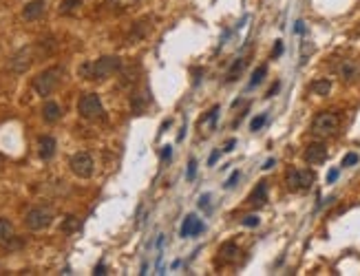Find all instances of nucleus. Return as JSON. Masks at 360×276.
I'll list each match as a JSON object with an SVG mask.
<instances>
[{"label":"nucleus","instance_id":"obj_26","mask_svg":"<svg viewBox=\"0 0 360 276\" xmlns=\"http://www.w3.org/2000/svg\"><path fill=\"white\" fill-rule=\"evenodd\" d=\"M194 175H197V162H194V159H190V164H188V170H186V177L192 181Z\"/></svg>","mask_w":360,"mask_h":276},{"label":"nucleus","instance_id":"obj_16","mask_svg":"<svg viewBox=\"0 0 360 276\" xmlns=\"http://www.w3.org/2000/svg\"><path fill=\"white\" fill-rule=\"evenodd\" d=\"M246 64H248L246 58H236L234 62H232V66L228 69V73H225V82H234V80H239L243 69H246Z\"/></svg>","mask_w":360,"mask_h":276},{"label":"nucleus","instance_id":"obj_11","mask_svg":"<svg viewBox=\"0 0 360 276\" xmlns=\"http://www.w3.org/2000/svg\"><path fill=\"white\" fill-rule=\"evenodd\" d=\"M45 7H47L45 0H31V3L24 5L22 18H24V20H38V18L45 14Z\"/></svg>","mask_w":360,"mask_h":276},{"label":"nucleus","instance_id":"obj_29","mask_svg":"<svg viewBox=\"0 0 360 276\" xmlns=\"http://www.w3.org/2000/svg\"><path fill=\"white\" fill-rule=\"evenodd\" d=\"M281 53H283V42L276 40V45H274V49H272V58H278Z\"/></svg>","mask_w":360,"mask_h":276},{"label":"nucleus","instance_id":"obj_15","mask_svg":"<svg viewBox=\"0 0 360 276\" xmlns=\"http://www.w3.org/2000/svg\"><path fill=\"white\" fill-rule=\"evenodd\" d=\"M358 64L353 62V60H343V62L338 64V73H340V77L343 80H353V77H358Z\"/></svg>","mask_w":360,"mask_h":276},{"label":"nucleus","instance_id":"obj_39","mask_svg":"<svg viewBox=\"0 0 360 276\" xmlns=\"http://www.w3.org/2000/svg\"><path fill=\"white\" fill-rule=\"evenodd\" d=\"M272 166H274V159H267V162H265V166H263V170H270Z\"/></svg>","mask_w":360,"mask_h":276},{"label":"nucleus","instance_id":"obj_35","mask_svg":"<svg viewBox=\"0 0 360 276\" xmlns=\"http://www.w3.org/2000/svg\"><path fill=\"white\" fill-rule=\"evenodd\" d=\"M219 155H221V150H215V152H212L210 159H208V164H210V166H215V164H217V159H219Z\"/></svg>","mask_w":360,"mask_h":276},{"label":"nucleus","instance_id":"obj_20","mask_svg":"<svg viewBox=\"0 0 360 276\" xmlns=\"http://www.w3.org/2000/svg\"><path fill=\"white\" fill-rule=\"evenodd\" d=\"M265 73H267V66H265V64H261L259 69H254V73H252V80H250V84H248V87H250V89H254L259 82H263Z\"/></svg>","mask_w":360,"mask_h":276},{"label":"nucleus","instance_id":"obj_7","mask_svg":"<svg viewBox=\"0 0 360 276\" xmlns=\"http://www.w3.org/2000/svg\"><path fill=\"white\" fill-rule=\"evenodd\" d=\"M69 166H71V173L75 177H80V179H89V177L93 175V168H95L93 157H91L89 152H75V155L71 157Z\"/></svg>","mask_w":360,"mask_h":276},{"label":"nucleus","instance_id":"obj_22","mask_svg":"<svg viewBox=\"0 0 360 276\" xmlns=\"http://www.w3.org/2000/svg\"><path fill=\"white\" fill-rule=\"evenodd\" d=\"M77 7H82L80 0H64V3L60 5V11H62V14H71V11H75Z\"/></svg>","mask_w":360,"mask_h":276},{"label":"nucleus","instance_id":"obj_18","mask_svg":"<svg viewBox=\"0 0 360 276\" xmlns=\"http://www.w3.org/2000/svg\"><path fill=\"white\" fill-rule=\"evenodd\" d=\"M329 91H332V82L329 80H316V82H312V93L325 97L329 95Z\"/></svg>","mask_w":360,"mask_h":276},{"label":"nucleus","instance_id":"obj_32","mask_svg":"<svg viewBox=\"0 0 360 276\" xmlns=\"http://www.w3.org/2000/svg\"><path fill=\"white\" fill-rule=\"evenodd\" d=\"M208 201H210V194H201L199 197V208H204L206 210V208H208Z\"/></svg>","mask_w":360,"mask_h":276},{"label":"nucleus","instance_id":"obj_2","mask_svg":"<svg viewBox=\"0 0 360 276\" xmlns=\"http://www.w3.org/2000/svg\"><path fill=\"white\" fill-rule=\"evenodd\" d=\"M64 77V69L62 66H49V69H45L42 73H38V75L33 77V91L38 93L40 97H47L51 95L53 91L58 89V84L62 82Z\"/></svg>","mask_w":360,"mask_h":276},{"label":"nucleus","instance_id":"obj_10","mask_svg":"<svg viewBox=\"0 0 360 276\" xmlns=\"http://www.w3.org/2000/svg\"><path fill=\"white\" fill-rule=\"evenodd\" d=\"M204 221L201 219H197L194 214H188V217L184 219V223H181V236L184 239H188V236H197V234H201L204 232Z\"/></svg>","mask_w":360,"mask_h":276},{"label":"nucleus","instance_id":"obj_30","mask_svg":"<svg viewBox=\"0 0 360 276\" xmlns=\"http://www.w3.org/2000/svg\"><path fill=\"white\" fill-rule=\"evenodd\" d=\"M278 89H281V82H274L272 87H270V91H267V95H265V97H274V95L278 93Z\"/></svg>","mask_w":360,"mask_h":276},{"label":"nucleus","instance_id":"obj_36","mask_svg":"<svg viewBox=\"0 0 360 276\" xmlns=\"http://www.w3.org/2000/svg\"><path fill=\"white\" fill-rule=\"evenodd\" d=\"M117 7H126V5H131V3H137V0H113Z\"/></svg>","mask_w":360,"mask_h":276},{"label":"nucleus","instance_id":"obj_8","mask_svg":"<svg viewBox=\"0 0 360 276\" xmlns=\"http://www.w3.org/2000/svg\"><path fill=\"white\" fill-rule=\"evenodd\" d=\"M31 62H33V51L29 47H24V49H20L18 53H14L11 55V60H9V69L14 71V73H24L31 66Z\"/></svg>","mask_w":360,"mask_h":276},{"label":"nucleus","instance_id":"obj_12","mask_svg":"<svg viewBox=\"0 0 360 276\" xmlns=\"http://www.w3.org/2000/svg\"><path fill=\"white\" fill-rule=\"evenodd\" d=\"M38 152L45 162L51 159L53 155H56V139H53L51 135H42V137L38 139Z\"/></svg>","mask_w":360,"mask_h":276},{"label":"nucleus","instance_id":"obj_27","mask_svg":"<svg viewBox=\"0 0 360 276\" xmlns=\"http://www.w3.org/2000/svg\"><path fill=\"white\" fill-rule=\"evenodd\" d=\"M239 177H241V173H239V170H234V173L230 175V179L225 181V188H228V190H230V188H234V186H236V181H239Z\"/></svg>","mask_w":360,"mask_h":276},{"label":"nucleus","instance_id":"obj_21","mask_svg":"<svg viewBox=\"0 0 360 276\" xmlns=\"http://www.w3.org/2000/svg\"><path fill=\"white\" fill-rule=\"evenodd\" d=\"M77 228H80V219L73 217V214H69V217L62 221V232H75Z\"/></svg>","mask_w":360,"mask_h":276},{"label":"nucleus","instance_id":"obj_33","mask_svg":"<svg viewBox=\"0 0 360 276\" xmlns=\"http://www.w3.org/2000/svg\"><path fill=\"white\" fill-rule=\"evenodd\" d=\"M170 155H173V148H170V146H164V150H162V159L166 162V159H170Z\"/></svg>","mask_w":360,"mask_h":276},{"label":"nucleus","instance_id":"obj_6","mask_svg":"<svg viewBox=\"0 0 360 276\" xmlns=\"http://www.w3.org/2000/svg\"><path fill=\"white\" fill-rule=\"evenodd\" d=\"M24 223H27L29 230H45L49 225L53 223V210L47 206H38V208H31V210L27 212V217H24Z\"/></svg>","mask_w":360,"mask_h":276},{"label":"nucleus","instance_id":"obj_14","mask_svg":"<svg viewBox=\"0 0 360 276\" xmlns=\"http://www.w3.org/2000/svg\"><path fill=\"white\" fill-rule=\"evenodd\" d=\"M265 199H267V181H259V186L254 188V192L250 194V199H248V201H250L252 206L259 208V206H263V204H265Z\"/></svg>","mask_w":360,"mask_h":276},{"label":"nucleus","instance_id":"obj_28","mask_svg":"<svg viewBox=\"0 0 360 276\" xmlns=\"http://www.w3.org/2000/svg\"><path fill=\"white\" fill-rule=\"evenodd\" d=\"M217 115H219V106H212L210 115H208V120H206V124H208V126H215V122H217Z\"/></svg>","mask_w":360,"mask_h":276},{"label":"nucleus","instance_id":"obj_37","mask_svg":"<svg viewBox=\"0 0 360 276\" xmlns=\"http://www.w3.org/2000/svg\"><path fill=\"white\" fill-rule=\"evenodd\" d=\"M294 31H296V33H303V31H305V22H303V20H298V22H296Z\"/></svg>","mask_w":360,"mask_h":276},{"label":"nucleus","instance_id":"obj_17","mask_svg":"<svg viewBox=\"0 0 360 276\" xmlns=\"http://www.w3.org/2000/svg\"><path fill=\"white\" fill-rule=\"evenodd\" d=\"M11 239H14V225H11V221L0 219V248L9 245Z\"/></svg>","mask_w":360,"mask_h":276},{"label":"nucleus","instance_id":"obj_3","mask_svg":"<svg viewBox=\"0 0 360 276\" xmlns=\"http://www.w3.org/2000/svg\"><path fill=\"white\" fill-rule=\"evenodd\" d=\"M77 113L82 115L84 120H102L104 117V106H102V100L97 93H84L77 102Z\"/></svg>","mask_w":360,"mask_h":276},{"label":"nucleus","instance_id":"obj_4","mask_svg":"<svg viewBox=\"0 0 360 276\" xmlns=\"http://www.w3.org/2000/svg\"><path fill=\"white\" fill-rule=\"evenodd\" d=\"M340 126V117L336 113H332V110H323L318 113L312 122V133L316 137H329V135H334L338 131Z\"/></svg>","mask_w":360,"mask_h":276},{"label":"nucleus","instance_id":"obj_13","mask_svg":"<svg viewBox=\"0 0 360 276\" xmlns=\"http://www.w3.org/2000/svg\"><path fill=\"white\" fill-rule=\"evenodd\" d=\"M42 117H45V122H49V124L58 122L60 117H62V108H60V104L58 102H47L45 108H42Z\"/></svg>","mask_w":360,"mask_h":276},{"label":"nucleus","instance_id":"obj_34","mask_svg":"<svg viewBox=\"0 0 360 276\" xmlns=\"http://www.w3.org/2000/svg\"><path fill=\"white\" fill-rule=\"evenodd\" d=\"M234 146H236V139H228V142H225V152H230V150H234Z\"/></svg>","mask_w":360,"mask_h":276},{"label":"nucleus","instance_id":"obj_19","mask_svg":"<svg viewBox=\"0 0 360 276\" xmlns=\"http://www.w3.org/2000/svg\"><path fill=\"white\" fill-rule=\"evenodd\" d=\"M219 254L223 256V261H234L236 254H239V248H236V243H225V245H221Z\"/></svg>","mask_w":360,"mask_h":276},{"label":"nucleus","instance_id":"obj_23","mask_svg":"<svg viewBox=\"0 0 360 276\" xmlns=\"http://www.w3.org/2000/svg\"><path fill=\"white\" fill-rule=\"evenodd\" d=\"M267 122V113H261L256 115V117L250 122V131H259V128H263V124Z\"/></svg>","mask_w":360,"mask_h":276},{"label":"nucleus","instance_id":"obj_24","mask_svg":"<svg viewBox=\"0 0 360 276\" xmlns=\"http://www.w3.org/2000/svg\"><path fill=\"white\" fill-rule=\"evenodd\" d=\"M360 162L358 152H347V155L343 157V168H351V166H356Z\"/></svg>","mask_w":360,"mask_h":276},{"label":"nucleus","instance_id":"obj_9","mask_svg":"<svg viewBox=\"0 0 360 276\" xmlns=\"http://www.w3.org/2000/svg\"><path fill=\"white\" fill-rule=\"evenodd\" d=\"M305 162L307 164H312V166H318L323 164L327 159V146L325 144H321V142H316V144H309L307 148H305Z\"/></svg>","mask_w":360,"mask_h":276},{"label":"nucleus","instance_id":"obj_25","mask_svg":"<svg viewBox=\"0 0 360 276\" xmlns=\"http://www.w3.org/2000/svg\"><path fill=\"white\" fill-rule=\"evenodd\" d=\"M243 225H246V228H256V225H259V217H256V214H250V217L243 219Z\"/></svg>","mask_w":360,"mask_h":276},{"label":"nucleus","instance_id":"obj_1","mask_svg":"<svg viewBox=\"0 0 360 276\" xmlns=\"http://www.w3.org/2000/svg\"><path fill=\"white\" fill-rule=\"evenodd\" d=\"M122 69V60L117 55H104L95 62H84L80 66V75L87 80H106Z\"/></svg>","mask_w":360,"mask_h":276},{"label":"nucleus","instance_id":"obj_5","mask_svg":"<svg viewBox=\"0 0 360 276\" xmlns=\"http://www.w3.org/2000/svg\"><path fill=\"white\" fill-rule=\"evenodd\" d=\"M314 181H316V175L309 168H296L288 173V188L292 192H305V190L314 186Z\"/></svg>","mask_w":360,"mask_h":276},{"label":"nucleus","instance_id":"obj_38","mask_svg":"<svg viewBox=\"0 0 360 276\" xmlns=\"http://www.w3.org/2000/svg\"><path fill=\"white\" fill-rule=\"evenodd\" d=\"M95 274H97V276H102V274H106V267H104V265H102V263H100V265H97V267H95Z\"/></svg>","mask_w":360,"mask_h":276},{"label":"nucleus","instance_id":"obj_31","mask_svg":"<svg viewBox=\"0 0 360 276\" xmlns=\"http://www.w3.org/2000/svg\"><path fill=\"white\" fill-rule=\"evenodd\" d=\"M336 179H338V170H336V168L329 170V173H327V183H334Z\"/></svg>","mask_w":360,"mask_h":276}]
</instances>
